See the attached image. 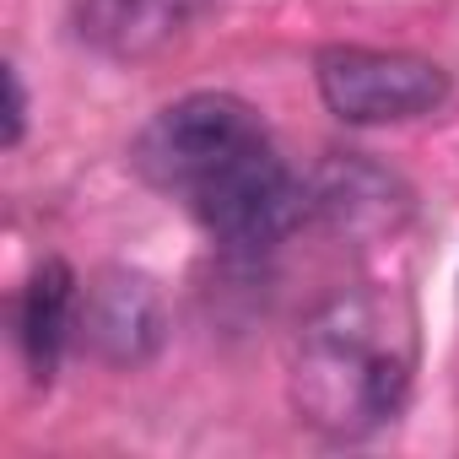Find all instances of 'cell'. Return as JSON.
Wrapping results in <instances>:
<instances>
[{
  "label": "cell",
  "instance_id": "obj_8",
  "mask_svg": "<svg viewBox=\"0 0 459 459\" xmlns=\"http://www.w3.org/2000/svg\"><path fill=\"white\" fill-rule=\"evenodd\" d=\"M6 92H12V114H6V146L22 141V119H28V92H22V76L17 65H6Z\"/></svg>",
  "mask_w": 459,
  "mask_h": 459
},
{
  "label": "cell",
  "instance_id": "obj_7",
  "mask_svg": "<svg viewBox=\"0 0 459 459\" xmlns=\"http://www.w3.org/2000/svg\"><path fill=\"white\" fill-rule=\"evenodd\" d=\"M87 330L114 362H135L157 346V298L146 281H108L87 308Z\"/></svg>",
  "mask_w": 459,
  "mask_h": 459
},
{
  "label": "cell",
  "instance_id": "obj_6",
  "mask_svg": "<svg viewBox=\"0 0 459 459\" xmlns=\"http://www.w3.org/2000/svg\"><path fill=\"white\" fill-rule=\"evenodd\" d=\"M71 325H76V276H71V265L44 260L22 298V351H28V368L39 384L55 378Z\"/></svg>",
  "mask_w": 459,
  "mask_h": 459
},
{
  "label": "cell",
  "instance_id": "obj_3",
  "mask_svg": "<svg viewBox=\"0 0 459 459\" xmlns=\"http://www.w3.org/2000/svg\"><path fill=\"white\" fill-rule=\"evenodd\" d=\"M189 211L200 227L227 249H271L281 244L308 211V189L292 178V168L276 157V146H255L238 162H227L216 178H205L189 195Z\"/></svg>",
  "mask_w": 459,
  "mask_h": 459
},
{
  "label": "cell",
  "instance_id": "obj_4",
  "mask_svg": "<svg viewBox=\"0 0 459 459\" xmlns=\"http://www.w3.org/2000/svg\"><path fill=\"white\" fill-rule=\"evenodd\" d=\"M314 76H319V98L346 125H400L448 103V71L405 49L341 44L319 55Z\"/></svg>",
  "mask_w": 459,
  "mask_h": 459
},
{
  "label": "cell",
  "instance_id": "obj_2",
  "mask_svg": "<svg viewBox=\"0 0 459 459\" xmlns=\"http://www.w3.org/2000/svg\"><path fill=\"white\" fill-rule=\"evenodd\" d=\"M265 125L260 114L233 98V92H195L168 103L130 146V162L141 168L146 184L168 189V195H195L205 178H216L227 162H238L244 152L265 146Z\"/></svg>",
  "mask_w": 459,
  "mask_h": 459
},
{
  "label": "cell",
  "instance_id": "obj_5",
  "mask_svg": "<svg viewBox=\"0 0 459 459\" xmlns=\"http://www.w3.org/2000/svg\"><path fill=\"white\" fill-rule=\"evenodd\" d=\"M211 0H76V39L108 60H152L178 44Z\"/></svg>",
  "mask_w": 459,
  "mask_h": 459
},
{
  "label": "cell",
  "instance_id": "obj_1",
  "mask_svg": "<svg viewBox=\"0 0 459 459\" xmlns=\"http://www.w3.org/2000/svg\"><path fill=\"white\" fill-rule=\"evenodd\" d=\"M416 373V319L400 292L357 287L308 314L292 351V400L325 437H368L400 416Z\"/></svg>",
  "mask_w": 459,
  "mask_h": 459
}]
</instances>
